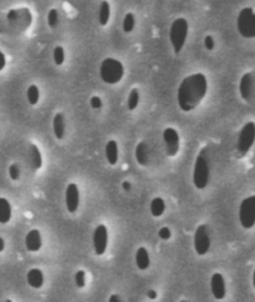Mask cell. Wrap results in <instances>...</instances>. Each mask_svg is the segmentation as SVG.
Returning a JSON list of instances; mask_svg holds the SVG:
<instances>
[{
	"mask_svg": "<svg viewBox=\"0 0 255 302\" xmlns=\"http://www.w3.org/2000/svg\"><path fill=\"white\" fill-rule=\"evenodd\" d=\"M105 158L110 165H116L118 162V144L115 140H110L105 144Z\"/></svg>",
	"mask_w": 255,
	"mask_h": 302,
	"instance_id": "cell-17",
	"label": "cell"
},
{
	"mask_svg": "<svg viewBox=\"0 0 255 302\" xmlns=\"http://www.w3.org/2000/svg\"><path fill=\"white\" fill-rule=\"evenodd\" d=\"M211 289L212 297L216 300H223L226 297V282L220 273L212 274L211 279Z\"/></svg>",
	"mask_w": 255,
	"mask_h": 302,
	"instance_id": "cell-13",
	"label": "cell"
},
{
	"mask_svg": "<svg viewBox=\"0 0 255 302\" xmlns=\"http://www.w3.org/2000/svg\"><path fill=\"white\" fill-rule=\"evenodd\" d=\"M162 138L167 155L169 157H175L180 151L181 147V138L177 130L174 128H166L163 130Z\"/></svg>",
	"mask_w": 255,
	"mask_h": 302,
	"instance_id": "cell-8",
	"label": "cell"
},
{
	"mask_svg": "<svg viewBox=\"0 0 255 302\" xmlns=\"http://www.w3.org/2000/svg\"><path fill=\"white\" fill-rule=\"evenodd\" d=\"M135 26H136V18L135 16H133V13L129 12V13H127L126 16H124L123 24H122L123 32L124 33L132 32L133 30H135Z\"/></svg>",
	"mask_w": 255,
	"mask_h": 302,
	"instance_id": "cell-25",
	"label": "cell"
},
{
	"mask_svg": "<svg viewBox=\"0 0 255 302\" xmlns=\"http://www.w3.org/2000/svg\"><path fill=\"white\" fill-rule=\"evenodd\" d=\"M8 176L12 181H18L20 178V168L18 164H11L8 167Z\"/></svg>",
	"mask_w": 255,
	"mask_h": 302,
	"instance_id": "cell-29",
	"label": "cell"
},
{
	"mask_svg": "<svg viewBox=\"0 0 255 302\" xmlns=\"http://www.w3.org/2000/svg\"><path fill=\"white\" fill-rule=\"evenodd\" d=\"M12 217L11 203L6 198L0 197V225H5Z\"/></svg>",
	"mask_w": 255,
	"mask_h": 302,
	"instance_id": "cell-22",
	"label": "cell"
},
{
	"mask_svg": "<svg viewBox=\"0 0 255 302\" xmlns=\"http://www.w3.org/2000/svg\"><path fill=\"white\" fill-rule=\"evenodd\" d=\"M188 33H189V24L186 18H177L171 23L169 30V40L176 54L180 53L186 45Z\"/></svg>",
	"mask_w": 255,
	"mask_h": 302,
	"instance_id": "cell-4",
	"label": "cell"
},
{
	"mask_svg": "<svg viewBox=\"0 0 255 302\" xmlns=\"http://www.w3.org/2000/svg\"><path fill=\"white\" fill-rule=\"evenodd\" d=\"M26 98L30 105H32V107L37 105L39 99H41V90H39V87L35 85V84H32V85L27 87Z\"/></svg>",
	"mask_w": 255,
	"mask_h": 302,
	"instance_id": "cell-24",
	"label": "cell"
},
{
	"mask_svg": "<svg viewBox=\"0 0 255 302\" xmlns=\"http://www.w3.org/2000/svg\"><path fill=\"white\" fill-rule=\"evenodd\" d=\"M4 249H5V241L4 238L0 237V253H1Z\"/></svg>",
	"mask_w": 255,
	"mask_h": 302,
	"instance_id": "cell-38",
	"label": "cell"
},
{
	"mask_svg": "<svg viewBox=\"0 0 255 302\" xmlns=\"http://www.w3.org/2000/svg\"><path fill=\"white\" fill-rule=\"evenodd\" d=\"M253 287L255 288V269H254V273H253Z\"/></svg>",
	"mask_w": 255,
	"mask_h": 302,
	"instance_id": "cell-39",
	"label": "cell"
},
{
	"mask_svg": "<svg viewBox=\"0 0 255 302\" xmlns=\"http://www.w3.org/2000/svg\"><path fill=\"white\" fill-rule=\"evenodd\" d=\"M5 302H12V301H11V300H6Z\"/></svg>",
	"mask_w": 255,
	"mask_h": 302,
	"instance_id": "cell-40",
	"label": "cell"
},
{
	"mask_svg": "<svg viewBox=\"0 0 255 302\" xmlns=\"http://www.w3.org/2000/svg\"><path fill=\"white\" fill-rule=\"evenodd\" d=\"M159 236L160 238H162V240L167 241L171 237V231H170L168 226H163V228H161L159 230Z\"/></svg>",
	"mask_w": 255,
	"mask_h": 302,
	"instance_id": "cell-33",
	"label": "cell"
},
{
	"mask_svg": "<svg viewBox=\"0 0 255 302\" xmlns=\"http://www.w3.org/2000/svg\"><path fill=\"white\" fill-rule=\"evenodd\" d=\"M65 203L69 213L74 214L80 207V189L76 183H70L65 190Z\"/></svg>",
	"mask_w": 255,
	"mask_h": 302,
	"instance_id": "cell-11",
	"label": "cell"
},
{
	"mask_svg": "<svg viewBox=\"0 0 255 302\" xmlns=\"http://www.w3.org/2000/svg\"><path fill=\"white\" fill-rule=\"evenodd\" d=\"M166 210V203L163 201V198L161 197H155L150 203V211L151 215L154 217H160L163 215Z\"/></svg>",
	"mask_w": 255,
	"mask_h": 302,
	"instance_id": "cell-23",
	"label": "cell"
},
{
	"mask_svg": "<svg viewBox=\"0 0 255 302\" xmlns=\"http://www.w3.org/2000/svg\"><path fill=\"white\" fill-rule=\"evenodd\" d=\"M208 91V80L203 74H193L183 78L177 87L178 108L184 113H190L201 104Z\"/></svg>",
	"mask_w": 255,
	"mask_h": 302,
	"instance_id": "cell-1",
	"label": "cell"
},
{
	"mask_svg": "<svg viewBox=\"0 0 255 302\" xmlns=\"http://www.w3.org/2000/svg\"><path fill=\"white\" fill-rule=\"evenodd\" d=\"M47 25L50 29H56L59 25V12L56 8H51L47 12Z\"/></svg>",
	"mask_w": 255,
	"mask_h": 302,
	"instance_id": "cell-27",
	"label": "cell"
},
{
	"mask_svg": "<svg viewBox=\"0 0 255 302\" xmlns=\"http://www.w3.org/2000/svg\"><path fill=\"white\" fill-rule=\"evenodd\" d=\"M29 155H30V163H31V167L35 171L39 170L42 165V157L41 153V150L37 146L32 144L29 148Z\"/></svg>",
	"mask_w": 255,
	"mask_h": 302,
	"instance_id": "cell-20",
	"label": "cell"
},
{
	"mask_svg": "<svg viewBox=\"0 0 255 302\" xmlns=\"http://www.w3.org/2000/svg\"><path fill=\"white\" fill-rule=\"evenodd\" d=\"M111 17V6L108 0H102L98 10V22L101 26L108 25Z\"/></svg>",
	"mask_w": 255,
	"mask_h": 302,
	"instance_id": "cell-19",
	"label": "cell"
},
{
	"mask_svg": "<svg viewBox=\"0 0 255 302\" xmlns=\"http://www.w3.org/2000/svg\"><path fill=\"white\" fill-rule=\"evenodd\" d=\"M75 281L76 285L80 288H83L85 286V271L84 270H78L75 275Z\"/></svg>",
	"mask_w": 255,
	"mask_h": 302,
	"instance_id": "cell-30",
	"label": "cell"
},
{
	"mask_svg": "<svg viewBox=\"0 0 255 302\" xmlns=\"http://www.w3.org/2000/svg\"><path fill=\"white\" fill-rule=\"evenodd\" d=\"M203 44H205V47L207 51H212L215 49V40L212 35L206 36L205 40H203Z\"/></svg>",
	"mask_w": 255,
	"mask_h": 302,
	"instance_id": "cell-31",
	"label": "cell"
},
{
	"mask_svg": "<svg viewBox=\"0 0 255 302\" xmlns=\"http://www.w3.org/2000/svg\"><path fill=\"white\" fill-rule=\"evenodd\" d=\"M6 57L4 52H2L1 50H0V71H2L6 68Z\"/></svg>",
	"mask_w": 255,
	"mask_h": 302,
	"instance_id": "cell-34",
	"label": "cell"
},
{
	"mask_svg": "<svg viewBox=\"0 0 255 302\" xmlns=\"http://www.w3.org/2000/svg\"><path fill=\"white\" fill-rule=\"evenodd\" d=\"M122 188L123 190H126V191H130V190H131V183L128 182V181H124L122 183Z\"/></svg>",
	"mask_w": 255,
	"mask_h": 302,
	"instance_id": "cell-35",
	"label": "cell"
},
{
	"mask_svg": "<svg viewBox=\"0 0 255 302\" xmlns=\"http://www.w3.org/2000/svg\"><path fill=\"white\" fill-rule=\"evenodd\" d=\"M0 31H1V30H0Z\"/></svg>",
	"mask_w": 255,
	"mask_h": 302,
	"instance_id": "cell-42",
	"label": "cell"
},
{
	"mask_svg": "<svg viewBox=\"0 0 255 302\" xmlns=\"http://www.w3.org/2000/svg\"><path fill=\"white\" fill-rule=\"evenodd\" d=\"M106 247H108V229L104 225H99L93 231V248L97 255H103Z\"/></svg>",
	"mask_w": 255,
	"mask_h": 302,
	"instance_id": "cell-10",
	"label": "cell"
},
{
	"mask_svg": "<svg viewBox=\"0 0 255 302\" xmlns=\"http://www.w3.org/2000/svg\"><path fill=\"white\" fill-rule=\"evenodd\" d=\"M194 247L195 252L199 255H206L211 249V237H209L208 229L206 226H197L195 235H194Z\"/></svg>",
	"mask_w": 255,
	"mask_h": 302,
	"instance_id": "cell-9",
	"label": "cell"
},
{
	"mask_svg": "<svg viewBox=\"0 0 255 302\" xmlns=\"http://www.w3.org/2000/svg\"><path fill=\"white\" fill-rule=\"evenodd\" d=\"M27 283L33 288H42V285H44L42 271L38 268H33V269L29 270V273H27Z\"/></svg>",
	"mask_w": 255,
	"mask_h": 302,
	"instance_id": "cell-18",
	"label": "cell"
},
{
	"mask_svg": "<svg viewBox=\"0 0 255 302\" xmlns=\"http://www.w3.org/2000/svg\"><path fill=\"white\" fill-rule=\"evenodd\" d=\"M254 92V77L252 72H246L239 83V93L245 102H250Z\"/></svg>",
	"mask_w": 255,
	"mask_h": 302,
	"instance_id": "cell-12",
	"label": "cell"
},
{
	"mask_svg": "<svg viewBox=\"0 0 255 302\" xmlns=\"http://www.w3.org/2000/svg\"><path fill=\"white\" fill-rule=\"evenodd\" d=\"M255 143V123L247 122L240 130L236 141V152L240 157H244L250 152Z\"/></svg>",
	"mask_w": 255,
	"mask_h": 302,
	"instance_id": "cell-6",
	"label": "cell"
},
{
	"mask_svg": "<svg viewBox=\"0 0 255 302\" xmlns=\"http://www.w3.org/2000/svg\"><path fill=\"white\" fill-rule=\"evenodd\" d=\"M181 302H187V301H181Z\"/></svg>",
	"mask_w": 255,
	"mask_h": 302,
	"instance_id": "cell-41",
	"label": "cell"
},
{
	"mask_svg": "<svg viewBox=\"0 0 255 302\" xmlns=\"http://www.w3.org/2000/svg\"><path fill=\"white\" fill-rule=\"evenodd\" d=\"M209 177H211V167H209V158H208V149L202 148L200 150L199 155L196 156L195 164H194L193 170V183L197 189L203 190L209 183Z\"/></svg>",
	"mask_w": 255,
	"mask_h": 302,
	"instance_id": "cell-2",
	"label": "cell"
},
{
	"mask_svg": "<svg viewBox=\"0 0 255 302\" xmlns=\"http://www.w3.org/2000/svg\"><path fill=\"white\" fill-rule=\"evenodd\" d=\"M139 91L137 89H132L131 91H130L129 96H128V101H127V105L128 109H129L130 111H133L135 109H137L138 104H139Z\"/></svg>",
	"mask_w": 255,
	"mask_h": 302,
	"instance_id": "cell-26",
	"label": "cell"
},
{
	"mask_svg": "<svg viewBox=\"0 0 255 302\" xmlns=\"http://www.w3.org/2000/svg\"><path fill=\"white\" fill-rule=\"evenodd\" d=\"M25 246L29 252H38L42 248V236L41 231L37 229L29 231L25 238Z\"/></svg>",
	"mask_w": 255,
	"mask_h": 302,
	"instance_id": "cell-14",
	"label": "cell"
},
{
	"mask_svg": "<svg viewBox=\"0 0 255 302\" xmlns=\"http://www.w3.org/2000/svg\"><path fill=\"white\" fill-rule=\"evenodd\" d=\"M52 129L54 137L59 141L63 140L64 136H65V118H64V114L62 113H57L53 116Z\"/></svg>",
	"mask_w": 255,
	"mask_h": 302,
	"instance_id": "cell-16",
	"label": "cell"
},
{
	"mask_svg": "<svg viewBox=\"0 0 255 302\" xmlns=\"http://www.w3.org/2000/svg\"><path fill=\"white\" fill-rule=\"evenodd\" d=\"M53 62L57 66H60L65 62V50L63 46H56L53 49Z\"/></svg>",
	"mask_w": 255,
	"mask_h": 302,
	"instance_id": "cell-28",
	"label": "cell"
},
{
	"mask_svg": "<svg viewBox=\"0 0 255 302\" xmlns=\"http://www.w3.org/2000/svg\"><path fill=\"white\" fill-rule=\"evenodd\" d=\"M147 295H148V298L150 299V300H155V299L157 298V293L155 292V291H153V289H150V291H148Z\"/></svg>",
	"mask_w": 255,
	"mask_h": 302,
	"instance_id": "cell-36",
	"label": "cell"
},
{
	"mask_svg": "<svg viewBox=\"0 0 255 302\" xmlns=\"http://www.w3.org/2000/svg\"><path fill=\"white\" fill-rule=\"evenodd\" d=\"M99 76L101 79L109 85H115L120 83L124 77V66L116 58H105L99 66Z\"/></svg>",
	"mask_w": 255,
	"mask_h": 302,
	"instance_id": "cell-3",
	"label": "cell"
},
{
	"mask_svg": "<svg viewBox=\"0 0 255 302\" xmlns=\"http://www.w3.org/2000/svg\"><path fill=\"white\" fill-rule=\"evenodd\" d=\"M90 105H91V108L95 109V110L102 109V107H103L102 98L98 97V96H92V97L90 98Z\"/></svg>",
	"mask_w": 255,
	"mask_h": 302,
	"instance_id": "cell-32",
	"label": "cell"
},
{
	"mask_svg": "<svg viewBox=\"0 0 255 302\" xmlns=\"http://www.w3.org/2000/svg\"><path fill=\"white\" fill-rule=\"evenodd\" d=\"M109 302H121V298L118 297L117 294H112L110 298H109Z\"/></svg>",
	"mask_w": 255,
	"mask_h": 302,
	"instance_id": "cell-37",
	"label": "cell"
},
{
	"mask_svg": "<svg viewBox=\"0 0 255 302\" xmlns=\"http://www.w3.org/2000/svg\"><path fill=\"white\" fill-rule=\"evenodd\" d=\"M239 220L242 228L251 229L255 226V195L248 196L239 208Z\"/></svg>",
	"mask_w": 255,
	"mask_h": 302,
	"instance_id": "cell-7",
	"label": "cell"
},
{
	"mask_svg": "<svg viewBox=\"0 0 255 302\" xmlns=\"http://www.w3.org/2000/svg\"><path fill=\"white\" fill-rule=\"evenodd\" d=\"M236 27L241 37L246 39L255 38V11L253 8L245 7L239 12Z\"/></svg>",
	"mask_w": 255,
	"mask_h": 302,
	"instance_id": "cell-5",
	"label": "cell"
},
{
	"mask_svg": "<svg viewBox=\"0 0 255 302\" xmlns=\"http://www.w3.org/2000/svg\"><path fill=\"white\" fill-rule=\"evenodd\" d=\"M136 264H137V268L141 270L148 269L149 265H150V258H149V253L148 250L144 248V247H141V248L137 249L136 252Z\"/></svg>",
	"mask_w": 255,
	"mask_h": 302,
	"instance_id": "cell-21",
	"label": "cell"
},
{
	"mask_svg": "<svg viewBox=\"0 0 255 302\" xmlns=\"http://www.w3.org/2000/svg\"><path fill=\"white\" fill-rule=\"evenodd\" d=\"M135 159L141 167H147L150 159V152L149 147L145 142H139L135 148Z\"/></svg>",
	"mask_w": 255,
	"mask_h": 302,
	"instance_id": "cell-15",
	"label": "cell"
}]
</instances>
